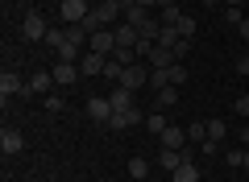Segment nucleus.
<instances>
[{
    "mask_svg": "<svg viewBox=\"0 0 249 182\" xmlns=\"http://www.w3.org/2000/svg\"><path fill=\"white\" fill-rule=\"evenodd\" d=\"M46 33H50V21H46L42 13H25V17H21V37H25V42H46Z\"/></svg>",
    "mask_w": 249,
    "mask_h": 182,
    "instance_id": "1",
    "label": "nucleus"
},
{
    "mask_svg": "<svg viewBox=\"0 0 249 182\" xmlns=\"http://www.w3.org/2000/svg\"><path fill=\"white\" fill-rule=\"evenodd\" d=\"M88 13H91V0H62V4H58L62 25H83V21H88Z\"/></svg>",
    "mask_w": 249,
    "mask_h": 182,
    "instance_id": "2",
    "label": "nucleus"
},
{
    "mask_svg": "<svg viewBox=\"0 0 249 182\" xmlns=\"http://www.w3.org/2000/svg\"><path fill=\"white\" fill-rule=\"evenodd\" d=\"M29 91V79H21L17 70H4L0 75V104H9L13 96H25Z\"/></svg>",
    "mask_w": 249,
    "mask_h": 182,
    "instance_id": "3",
    "label": "nucleus"
},
{
    "mask_svg": "<svg viewBox=\"0 0 249 182\" xmlns=\"http://www.w3.org/2000/svg\"><path fill=\"white\" fill-rule=\"evenodd\" d=\"M83 112H88V120H96V124L112 120V104H108V96H91L88 104H83Z\"/></svg>",
    "mask_w": 249,
    "mask_h": 182,
    "instance_id": "4",
    "label": "nucleus"
},
{
    "mask_svg": "<svg viewBox=\"0 0 249 182\" xmlns=\"http://www.w3.org/2000/svg\"><path fill=\"white\" fill-rule=\"evenodd\" d=\"M187 162H196L191 149H162V153H158V165H162L166 174H175L178 165H187Z\"/></svg>",
    "mask_w": 249,
    "mask_h": 182,
    "instance_id": "5",
    "label": "nucleus"
},
{
    "mask_svg": "<svg viewBox=\"0 0 249 182\" xmlns=\"http://www.w3.org/2000/svg\"><path fill=\"white\" fill-rule=\"evenodd\" d=\"M121 87H129V91H137V87H150V66H142V62L124 66V75H121Z\"/></svg>",
    "mask_w": 249,
    "mask_h": 182,
    "instance_id": "6",
    "label": "nucleus"
},
{
    "mask_svg": "<svg viewBox=\"0 0 249 182\" xmlns=\"http://www.w3.org/2000/svg\"><path fill=\"white\" fill-rule=\"evenodd\" d=\"M104 62H108V54L88 50V54L79 58V75H83V79H96V75H104Z\"/></svg>",
    "mask_w": 249,
    "mask_h": 182,
    "instance_id": "7",
    "label": "nucleus"
},
{
    "mask_svg": "<svg viewBox=\"0 0 249 182\" xmlns=\"http://www.w3.org/2000/svg\"><path fill=\"white\" fill-rule=\"evenodd\" d=\"M133 124H142V108H116L112 120H108V129H133Z\"/></svg>",
    "mask_w": 249,
    "mask_h": 182,
    "instance_id": "8",
    "label": "nucleus"
},
{
    "mask_svg": "<svg viewBox=\"0 0 249 182\" xmlns=\"http://www.w3.org/2000/svg\"><path fill=\"white\" fill-rule=\"evenodd\" d=\"M50 70H54V83H58V87H71L75 79H79V62H62V58H58Z\"/></svg>",
    "mask_w": 249,
    "mask_h": 182,
    "instance_id": "9",
    "label": "nucleus"
},
{
    "mask_svg": "<svg viewBox=\"0 0 249 182\" xmlns=\"http://www.w3.org/2000/svg\"><path fill=\"white\" fill-rule=\"evenodd\" d=\"M88 50L112 54V50H116V33H112V29H96V33H91V42H88Z\"/></svg>",
    "mask_w": 249,
    "mask_h": 182,
    "instance_id": "10",
    "label": "nucleus"
},
{
    "mask_svg": "<svg viewBox=\"0 0 249 182\" xmlns=\"http://www.w3.org/2000/svg\"><path fill=\"white\" fill-rule=\"evenodd\" d=\"M150 17H154V9H142V4H133V0H124V25L142 29V25H145Z\"/></svg>",
    "mask_w": 249,
    "mask_h": 182,
    "instance_id": "11",
    "label": "nucleus"
},
{
    "mask_svg": "<svg viewBox=\"0 0 249 182\" xmlns=\"http://www.w3.org/2000/svg\"><path fill=\"white\" fill-rule=\"evenodd\" d=\"M0 149H4V157L21 153V149H25V137H21L17 129H9V124H4V132H0Z\"/></svg>",
    "mask_w": 249,
    "mask_h": 182,
    "instance_id": "12",
    "label": "nucleus"
},
{
    "mask_svg": "<svg viewBox=\"0 0 249 182\" xmlns=\"http://www.w3.org/2000/svg\"><path fill=\"white\" fill-rule=\"evenodd\" d=\"M162 149H187V129H178V124H170L166 132H162Z\"/></svg>",
    "mask_w": 249,
    "mask_h": 182,
    "instance_id": "13",
    "label": "nucleus"
},
{
    "mask_svg": "<svg viewBox=\"0 0 249 182\" xmlns=\"http://www.w3.org/2000/svg\"><path fill=\"white\" fill-rule=\"evenodd\" d=\"M145 62H150L154 70H166V66H175L178 58H175V50H166V46H154V54H150Z\"/></svg>",
    "mask_w": 249,
    "mask_h": 182,
    "instance_id": "14",
    "label": "nucleus"
},
{
    "mask_svg": "<svg viewBox=\"0 0 249 182\" xmlns=\"http://www.w3.org/2000/svg\"><path fill=\"white\" fill-rule=\"evenodd\" d=\"M50 87H58L54 83V70H34V75H29V91L42 96V91H50Z\"/></svg>",
    "mask_w": 249,
    "mask_h": 182,
    "instance_id": "15",
    "label": "nucleus"
},
{
    "mask_svg": "<svg viewBox=\"0 0 249 182\" xmlns=\"http://www.w3.org/2000/svg\"><path fill=\"white\" fill-rule=\"evenodd\" d=\"M108 104H112V112H116V108H133V91L116 83L112 91H108Z\"/></svg>",
    "mask_w": 249,
    "mask_h": 182,
    "instance_id": "16",
    "label": "nucleus"
},
{
    "mask_svg": "<svg viewBox=\"0 0 249 182\" xmlns=\"http://www.w3.org/2000/svg\"><path fill=\"white\" fill-rule=\"evenodd\" d=\"M112 33H116V46H124V50H133V46H137V37H142L133 25H112Z\"/></svg>",
    "mask_w": 249,
    "mask_h": 182,
    "instance_id": "17",
    "label": "nucleus"
},
{
    "mask_svg": "<svg viewBox=\"0 0 249 182\" xmlns=\"http://www.w3.org/2000/svg\"><path fill=\"white\" fill-rule=\"evenodd\" d=\"M178 104V91L175 87H162L158 96H154V108H158V112H166V108H175Z\"/></svg>",
    "mask_w": 249,
    "mask_h": 182,
    "instance_id": "18",
    "label": "nucleus"
},
{
    "mask_svg": "<svg viewBox=\"0 0 249 182\" xmlns=\"http://www.w3.org/2000/svg\"><path fill=\"white\" fill-rule=\"evenodd\" d=\"M170 182H199V165H196V162H187V165H178V170L170 174Z\"/></svg>",
    "mask_w": 249,
    "mask_h": 182,
    "instance_id": "19",
    "label": "nucleus"
},
{
    "mask_svg": "<svg viewBox=\"0 0 249 182\" xmlns=\"http://www.w3.org/2000/svg\"><path fill=\"white\" fill-rule=\"evenodd\" d=\"M158 21H162V25H170V29H178L183 9H178V4H166V9H158Z\"/></svg>",
    "mask_w": 249,
    "mask_h": 182,
    "instance_id": "20",
    "label": "nucleus"
},
{
    "mask_svg": "<svg viewBox=\"0 0 249 182\" xmlns=\"http://www.w3.org/2000/svg\"><path fill=\"white\" fill-rule=\"evenodd\" d=\"M145 129H150V132H154V137H162V132H166V129H170V124H166V116H162V112H158V108H154V112H150V116H145Z\"/></svg>",
    "mask_w": 249,
    "mask_h": 182,
    "instance_id": "21",
    "label": "nucleus"
},
{
    "mask_svg": "<svg viewBox=\"0 0 249 182\" xmlns=\"http://www.w3.org/2000/svg\"><path fill=\"white\" fill-rule=\"evenodd\" d=\"M62 42H67V25H50V33H46V46L58 54V50H62Z\"/></svg>",
    "mask_w": 249,
    "mask_h": 182,
    "instance_id": "22",
    "label": "nucleus"
},
{
    "mask_svg": "<svg viewBox=\"0 0 249 182\" xmlns=\"http://www.w3.org/2000/svg\"><path fill=\"white\" fill-rule=\"evenodd\" d=\"M187 141L204 145V141H208V120H199V124H187Z\"/></svg>",
    "mask_w": 249,
    "mask_h": 182,
    "instance_id": "23",
    "label": "nucleus"
},
{
    "mask_svg": "<svg viewBox=\"0 0 249 182\" xmlns=\"http://www.w3.org/2000/svg\"><path fill=\"white\" fill-rule=\"evenodd\" d=\"M121 75H124V66H121L116 58H108V62H104V79H108V83H121Z\"/></svg>",
    "mask_w": 249,
    "mask_h": 182,
    "instance_id": "24",
    "label": "nucleus"
},
{
    "mask_svg": "<svg viewBox=\"0 0 249 182\" xmlns=\"http://www.w3.org/2000/svg\"><path fill=\"white\" fill-rule=\"evenodd\" d=\"M129 174H133L137 182H145V174H150V162H145V157H133V162H129Z\"/></svg>",
    "mask_w": 249,
    "mask_h": 182,
    "instance_id": "25",
    "label": "nucleus"
},
{
    "mask_svg": "<svg viewBox=\"0 0 249 182\" xmlns=\"http://www.w3.org/2000/svg\"><path fill=\"white\" fill-rule=\"evenodd\" d=\"M166 75H170V87H183V83H187V66H183V62L166 66Z\"/></svg>",
    "mask_w": 249,
    "mask_h": 182,
    "instance_id": "26",
    "label": "nucleus"
},
{
    "mask_svg": "<svg viewBox=\"0 0 249 182\" xmlns=\"http://www.w3.org/2000/svg\"><path fill=\"white\" fill-rule=\"evenodd\" d=\"M196 29H199V21L183 13V21H178V37H196Z\"/></svg>",
    "mask_w": 249,
    "mask_h": 182,
    "instance_id": "27",
    "label": "nucleus"
},
{
    "mask_svg": "<svg viewBox=\"0 0 249 182\" xmlns=\"http://www.w3.org/2000/svg\"><path fill=\"white\" fill-rule=\"evenodd\" d=\"M46 112H50V116L67 112V99H62V96H54V91H50V96H46Z\"/></svg>",
    "mask_w": 249,
    "mask_h": 182,
    "instance_id": "28",
    "label": "nucleus"
},
{
    "mask_svg": "<svg viewBox=\"0 0 249 182\" xmlns=\"http://www.w3.org/2000/svg\"><path fill=\"white\" fill-rule=\"evenodd\" d=\"M208 137H212V141H224V137H229V124H224V120H208Z\"/></svg>",
    "mask_w": 249,
    "mask_h": 182,
    "instance_id": "29",
    "label": "nucleus"
},
{
    "mask_svg": "<svg viewBox=\"0 0 249 182\" xmlns=\"http://www.w3.org/2000/svg\"><path fill=\"white\" fill-rule=\"evenodd\" d=\"M175 42H178V29L162 25V33H158V46H166V50H175Z\"/></svg>",
    "mask_w": 249,
    "mask_h": 182,
    "instance_id": "30",
    "label": "nucleus"
},
{
    "mask_svg": "<svg viewBox=\"0 0 249 182\" xmlns=\"http://www.w3.org/2000/svg\"><path fill=\"white\" fill-rule=\"evenodd\" d=\"M150 87H154V91L170 87V75H166V70H154V66H150Z\"/></svg>",
    "mask_w": 249,
    "mask_h": 182,
    "instance_id": "31",
    "label": "nucleus"
},
{
    "mask_svg": "<svg viewBox=\"0 0 249 182\" xmlns=\"http://www.w3.org/2000/svg\"><path fill=\"white\" fill-rule=\"evenodd\" d=\"M224 162H229V165H232V170H245V149H232V153H229V157H224Z\"/></svg>",
    "mask_w": 249,
    "mask_h": 182,
    "instance_id": "32",
    "label": "nucleus"
},
{
    "mask_svg": "<svg viewBox=\"0 0 249 182\" xmlns=\"http://www.w3.org/2000/svg\"><path fill=\"white\" fill-rule=\"evenodd\" d=\"M187 54H191V37H178L175 42V58H187Z\"/></svg>",
    "mask_w": 249,
    "mask_h": 182,
    "instance_id": "33",
    "label": "nucleus"
},
{
    "mask_svg": "<svg viewBox=\"0 0 249 182\" xmlns=\"http://www.w3.org/2000/svg\"><path fill=\"white\" fill-rule=\"evenodd\" d=\"M224 21H229V25H241L245 17H241V9H232V4H224Z\"/></svg>",
    "mask_w": 249,
    "mask_h": 182,
    "instance_id": "34",
    "label": "nucleus"
},
{
    "mask_svg": "<svg viewBox=\"0 0 249 182\" xmlns=\"http://www.w3.org/2000/svg\"><path fill=\"white\" fill-rule=\"evenodd\" d=\"M199 149H204V157H216V153H220V141H212V137H208Z\"/></svg>",
    "mask_w": 249,
    "mask_h": 182,
    "instance_id": "35",
    "label": "nucleus"
},
{
    "mask_svg": "<svg viewBox=\"0 0 249 182\" xmlns=\"http://www.w3.org/2000/svg\"><path fill=\"white\" fill-rule=\"evenodd\" d=\"M237 116H249V96H237Z\"/></svg>",
    "mask_w": 249,
    "mask_h": 182,
    "instance_id": "36",
    "label": "nucleus"
},
{
    "mask_svg": "<svg viewBox=\"0 0 249 182\" xmlns=\"http://www.w3.org/2000/svg\"><path fill=\"white\" fill-rule=\"evenodd\" d=\"M237 75H249V54H241V58H237Z\"/></svg>",
    "mask_w": 249,
    "mask_h": 182,
    "instance_id": "37",
    "label": "nucleus"
},
{
    "mask_svg": "<svg viewBox=\"0 0 249 182\" xmlns=\"http://www.w3.org/2000/svg\"><path fill=\"white\" fill-rule=\"evenodd\" d=\"M241 145L249 149V124H241Z\"/></svg>",
    "mask_w": 249,
    "mask_h": 182,
    "instance_id": "38",
    "label": "nucleus"
},
{
    "mask_svg": "<svg viewBox=\"0 0 249 182\" xmlns=\"http://www.w3.org/2000/svg\"><path fill=\"white\" fill-rule=\"evenodd\" d=\"M237 29H241V37H245V42H249V17H245V21H241V25H237Z\"/></svg>",
    "mask_w": 249,
    "mask_h": 182,
    "instance_id": "39",
    "label": "nucleus"
},
{
    "mask_svg": "<svg viewBox=\"0 0 249 182\" xmlns=\"http://www.w3.org/2000/svg\"><path fill=\"white\" fill-rule=\"evenodd\" d=\"M133 4H142V9H158V0H133Z\"/></svg>",
    "mask_w": 249,
    "mask_h": 182,
    "instance_id": "40",
    "label": "nucleus"
},
{
    "mask_svg": "<svg viewBox=\"0 0 249 182\" xmlns=\"http://www.w3.org/2000/svg\"><path fill=\"white\" fill-rule=\"evenodd\" d=\"M204 4H208V9H216V4H224V0H204Z\"/></svg>",
    "mask_w": 249,
    "mask_h": 182,
    "instance_id": "41",
    "label": "nucleus"
},
{
    "mask_svg": "<svg viewBox=\"0 0 249 182\" xmlns=\"http://www.w3.org/2000/svg\"><path fill=\"white\" fill-rule=\"evenodd\" d=\"M224 4H232V9H241V0H224Z\"/></svg>",
    "mask_w": 249,
    "mask_h": 182,
    "instance_id": "42",
    "label": "nucleus"
},
{
    "mask_svg": "<svg viewBox=\"0 0 249 182\" xmlns=\"http://www.w3.org/2000/svg\"><path fill=\"white\" fill-rule=\"evenodd\" d=\"M245 174H249V149H245Z\"/></svg>",
    "mask_w": 249,
    "mask_h": 182,
    "instance_id": "43",
    "label": "nucleus"
},
{
    "mask_svg": "<svg viewBox=\"0 0 249 182\" xmlns=\"http://www.w3.org/2000/svg\"><path fill=\"white\" fill-rule=\"evenodd\" d=\"M58 4H62V0H58Z\"/></svg>",
    "mask_w": 249,
    "mask_h": 182,
    "instance_id": "44",
    "label": "nucleus"
}]
</instances>
